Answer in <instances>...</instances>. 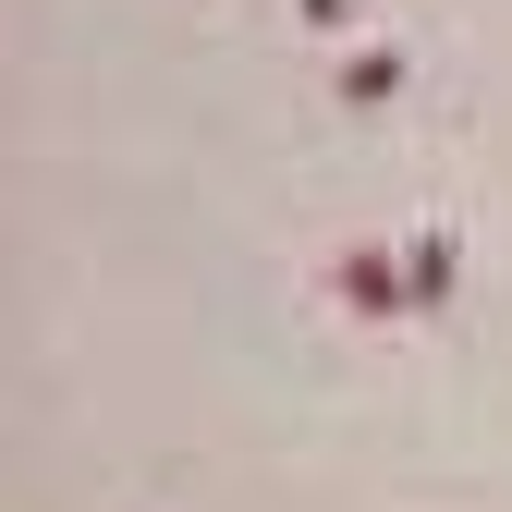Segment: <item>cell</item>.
<instances>
[{"label": "cell", "instance_id": "obj_4", "mask_svg": "<svg viewBox=\"0 0 512 512\" xmlns=\"http://www.w3.org/2000/svg\"><path fill=\"white\" fill-rule=\"evenodd\" d=\"M293 13H305L317 37H342V25H354V0H293Z\"/></svg>", "mask_w": 512, "mask_h": 512}, {"label": "cell", "instance_id": "obj_2", "mask_svg": "<svg viewBox=\"0 0 512 512\" xmlns=\"http://www.w3.org/2000/svg\"><path fill=\"white\" fill-rule=\"evenodd\" d=\"M403 293H415V317H439V305L464 293V232H452V220L403 232Z\"/></svg>", "mask_w": 512, "mask_h": 512}, {"label": "cell", "instance_id": "obj_3", "mask_svg": "<svg viewBox=\"0 0 512 512\" xmlns=\"http://www.w3.org/2000/svg\"><path fill=\"white\" fill-rule=\"evenodd\" d=\"M403 74H415V61H403L391 37H354V49H342V110H391Z\"/></svg>", "mask_w": 512, "mask_h": 512}, {"label": "cell", "instance_id": "obj_1", "mask_svg": "<svg viewBox=\"0 0 512 512\" xmlns=\"http://www.w3.org/2000/svg\"><path fill=\"white\" fill-rule=\"evenodd\" d=\"M317 281H330V305L366 317V330H403V317H415V293H403V244H342Z\"/></svg>", "mask_w": 512, "mask_h": 512}]
</instances>
